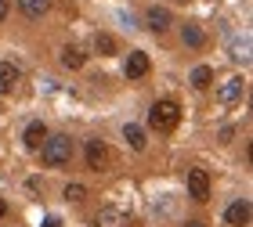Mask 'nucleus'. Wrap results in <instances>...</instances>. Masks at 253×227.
I'll use <instances>...</instances> for the list:
<instances>
[{
	"label": "nucleus",
	"instance_id": "16",
	"mask_svg": "<svg viewBox=\"0 0 253 227\" xmlns=\"http://www.w3.org/2000/svg\"><path fill=\"white\" fill-rule=\"evenodd\" d=\"M210 83H213V69H210V65H195V69H192V87L206 90Z\"/></svg>",
	"mask_w": 253,
	"mask_h": 227
},
{
	"label": "nucleus",
	"instance_id": "19",
	"mask_svg": "<svg viewBox=\"0 0 253 227\" xmlns=\"http://www.w3.org/2000/svg\"><path fill=\"white\" fill-rule=\"evenodd\" d=\"M62 195H65L69 202H84V198H87V188H84V184H65Z\"/></svg>",
	"mask_w": 253,
	"mask_h": 227
},
{
	"label": "nucleus",
	"instance_id": "2",
	"mask_svg": "<svg viewBox=\"0 0 253 227\" xmlns=\"http://www.w3.org/2000/svg\"><path fill=\"white\" fill-rule=\"evenodd\" d=\"M177 119H181V108H177V101H170V97L156 101V105L148 108V127L156 133H170L177 127Z\"/></svg>",
	"mask_w": 253,
	"mask_h": 227
},
{
	"label": "nucleus",
	"instance_id": "8",
	"mask_svg": "<svg viewBox=\"0 0 253 227\" xmlns=\"http://www.w3.org/2000/svg\"><path fill=\"white\" fill-rule=\"evenodd\" d=\"M18 79H22V69L15 62H0V94H11L18 87Z\"/></svg>",
	"mask_w": 253,
	"mask_h": 227
},
{
	"label": "nucleus",
	"instance_id": "1",
	"mask_svg": "<svg viewBox=\"0 0 253 227\" xmlns=\"http://www.w3.org/2000/svg\"><path fill=\"white\" fill-rule=\"evenodd\" d=\"M40 159H43V166H69V159H73L69 133H47V141L40 144Z\"/></svg>",
	"mask_w": 253,
	"mask_h": 227
},
{
	"label": "nucleus",
	"instance_id": "7",
	"mask_svg": "<svg viewBox=\"0 0 253 227\" xmlns=\"http://www.w3.org/2000/svg\"><path fill=\"white\" fill-rule=\"evenodd\" d=\"M148 72V54L145 51H130L126 54V65H123V76L126 79H141Z\"/></svg>",
	"mask_w": 253,
	"mask_h": 227
},
{
	"label": "nucleus",
	"instance_id": "10",
	"mask_svg": "<svg viewBox=\"0 0 253 227\" xmlns=\"http://www.w3.org/2000/svg\"><path fill=\"white\" fill-rule=\"evenodd\" d=\"M145 26L152 32H167L170 29V11L167 7H148L145 11Z\"/></svg>",
	"mask_w": 253,
	"mask_h": 227
},
{
	"label": "nucleus",
	"instance_id": "18",
	"mask_svg": "<svg viewBox=\"0 0 253 227\" xmlns=\"http://www.w3.org/2000/svg\"><path fill=\"white\" fill-rule=\"evenodd\" d=\"M94 51L98 54H116V40L109 32H94Z\"/></svg>",
	"mask_w": 253,
	"mask_h": 227
},
{
	"label": "nucleus",
	"instance_id": "14",
	"mask_svg": "<svg viewBox=\"0 0 253 227\" xmlns=\"http://www.w3.org/2000/svg\"><path fill=\"white\" fill-rule=\"evenodd\" d=\"M123 137H126V144H130V148L134 152H145V130L141 127H134V123H126V127H123Z\"/></svg>",
	"mask_w": 253,
	"mask_h": 227
},
{
	"label": "nucleus",
	"instance_id": "24",
	"mask_svg": "<svg viewBox=\"0 0 253 227\" xmlns=\"http://www.w3.org/2000/svg\"><path fill=\"white\" fill-rule=\"evenodd\" d=\"M177 4H188V0H177Z\"/></svg>",
	"mask_w": 253,
	"mask_h": 227
},
{
	"label": "nucleus",
	"instance_id": "22",
	"mask_svg": "<svg viewBox=\"0 0 253 227\" xmlns=\"http://www.w3.org/2000/svg\"><path fill=\"white\" fill-rule=\"evenodd\" d=\"M4 213H7V202H4V198H0V220H4Z\"/></svg>",
	"mask_w": 253,
	"mask_h": 227
},
{
	"label": "nucleus",
	"instance_id": "9",
	"mask_svg": "<svg viewBox=\"0 0 253 227\" xmlns=\"http://www.w3.org/2000/svg\"><path fill=\"white\" fill-rule=\"evenodd\" d=\"M224 220L232 224V227H246V224H250V202H246V198L232 202V206L224 209Z\"/></svg>",
	"mask_w": 253,
	"mask_h": 227
},
{
	"label": "nucleus",
	"instance_id": "4",
	"mask_svg": "<svg viewBox=\"0 0 253 227\" xmlns=\"http://www.w3.org/2000/svg\"><path fill=\"white\" fill-rule=\"evenodd\" d=\"M94 227H134V217L120 206H101L94 217Z\"/></svg>",
	"mask_w": 253,
	"mask_h": 227
},
{
	"label": "nucleus",
	"instance_id": "21",
	"mask_svg": "<svg viewBox=\"0 0 253 227\" xmlns=\"http://www.w3.org/2000/svg\"><path fill=\"white\" fill-rule=\"evenodd\" d=\"M43 227H62V220H58V217H51V220H43Z\"/></svg>",
	"mask_w": 253,
	"mask_h": 227
},
{
	"label": "nucleus",
	"instance_id": "13",
	"mask_svg": "<svg viewBox=\"0 0 253 227\" xmlns=\"http://www.w3.org/2000/svg\"><path fill=\"white\" fill-rule=\"evenodd\" d=\"M18 7H22L26 18H40V15L51 11V0H18Z\"/></svg>",
	"mask_w": 253,
	"mask_h": 227
},
{
	"label": "nucleus",
	"instance_id": "5",
	"mask_svg": "<svg viewBox=\"0 0 253 227\" xmlns=\"http://www.w3.org/2000/svg\"><path fill=\"white\" fill-rule=\"evenodd\" d=\"M243 90H246L243 76H228L224 83H217V101H221V105H235V101L243 97Z\"/></svg>",
	"mask_w": 253,
	"mask_h": 227
},
{
	"label": "nucleus",
	"instance_id": "3",
	"mask_svg": "<svg viewBox=\"0 0 253 227\" xmlns=\"http://www.w3.org/2000/svg\"><path fill=\"white\" fill-rule=\"evenodd\" d=\"M84 155H87V166L94 169V173H105V169L112 166V155H109V144L105 141H87V148H84Z\"/></svg>",
	"mask_w": 253,
	"mask_h": 227
},
{
	"label": "nucleus",
	"instance_id": "15",
	"mask_svg": "<svg viewBox=\"0 0 253 227\" xmlns=\"http://www.w3.org/2000/svg\"><path fill=\"white\" fill-rule=\"evenodd\" d=\"M181 43L195 51V47H203V43H206V32L199 26H185V29H181Z\"/></svg>",
	"mask_w": 253,
	"mask_h": 227
},
{
	"label": "nucleus",
	"instance_id": "11",
	"mask_svg": "<svg viewBox=\"0 0 253 227\" xmlns=\"http://www.w3.org/2000/svg\"><path fill=\"white\" fill-rule=\"evenodd\" d=\"M22 141H26V148H33L37 152L43 141H47V127H43V123H29L26 127V133H22Z\"/></svg>",
	"mask_w": 253,
	"mask_h": 227
},
{
	"label": "nucleus",
	"instance_id": "23",
	"mask_svg": "<svg viewBox=\"0 0 253 227\" xmlns=\"http://www.w3.org/2000/svg\"><path fill=\"white\" fill-rule=\"evenodd\" d=\"M185 227H203V224H199V220H192V224H185Z\"/></svg>",
	"mask_w": 253,
	"mask_h": 227
},
{
	"label": "nucleus",
	"instance_id": "20",
	"mask_svg": "<svg viewBox=\"0 0 253 227\" xmlns=\"http://www.w3.org/2000/svg\"><path fill=\"white\" fill-rule=\"evenodd\" d=\"M7 11H11V0H0V22L7 18Z\"/></svg>",
	"mask_w": 253,
	"mask_h": 227
},
{
	"label": "nucleus",
	"instance_id": "17",
	"mask_svg": "<svg viewBox=\"0 0 253 227\" xmlns=\"http://www.w3.org/2000/svg\"><path fill=\"white\" fill-rule=\"evenodd\" d=\"M232 58H235V62H243V65L250 62V36H246V32L232 40Z\"/></svg>",
	"mask_w": 253,
	"mask_h": 227
},
{
	"label": "nucleus",
	"instance_id": "6",
	"mask_svg": "<svg viewBox=\"0 0 253 227\" xmlns=\"http://www.w3.org/2000/svg\"><path fill=\"white\" fill-rule=\"evenodd\" d=\"M188 195L195 202L210 198V173H206V169H188Z\"/></svg>",
	"mask_w": 253,
	"mask_h": 227
},
{
	"label": "nucleus",
	"instance_id": "12",
	"mask_svg": "<svg viewBox=\"0 0 253 227\" xmlns=\"http://www.w3.org/2000/svg\"><path fill=\"white\" fill-rule=\"evenodd\" d=\"M58 62L65 65V69H80V65L87 62V54L80 51V47H73V43H69V47H62V54H58Z\"/></svg>",
	"mask_w": 253,
	"mask_h": 227
}]
</instances>
